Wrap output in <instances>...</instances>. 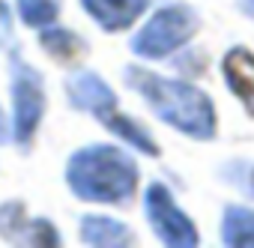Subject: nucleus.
Returning <instances> with one entry per match:
<instances>
[{"label": "nucleus", "instance_id": "14", "mask_svg": "<svg viewBox=\"0 0 254 248\" xmlns=\"http://www.w3.org/2000/svg\"><path fill=\"white\" fill-rule=\"evenodd\" d=\"M18 15L27 27H48L57 21V0H18Z\"/></svg>", "mask_w": 254, "mask_h": 248}, {"label": "nucleus", "instance_id": "11", "mask_svg": "<svg viewBox=\"0 0 254 248\" xmlns=\"http://www.w3.org/2000/svg\"><path fill=\"white\" fill-rule=\"evenodd\" d=\"M99 123H102V126H105L111 135H117L120 141H126L129 147H135V150H138V153H144V156H153V159H156V156L162 153V150H159V144L150 138V132H147L144 126H138L132 117L111 111V114H105Z\"/></svg>", "mask_w": 254, "mask_h": 248}, {"label": "nucleus", "instance_id": "6", "mask_svg": "<svg viewBox=\"0 0 254 248\" xmlns=\"http://www.w3.org/2000/svg\"><path fill=\"white\" fill-rule=\"evenodd\" d=\"M0 236L18 245H42V248L60 245L57 227L48 218H27L21 200H9L0 206Z\"/></svg>", "mask_w": 254, "mask_h": 248}, {"label": "nucleus", "instance_id": "12", "mask_svg": "<svg viewBox=\"0 0 254 248\" xmlns=\"http://www.w3.org/2000/svg\"><path fill=\"white\" fill-rule=\"evenodd\" d=\"M221 242L233 248H254V212L245 206H227L221 218Z\"/></svg>", "mask_w": 254, "mask_h": 248}, {"label": "nucleus", "instance_id": "13", "mask_svg": "<svg viewBox=\"0 0 254 248\" xmlns=\"http://www.w3.org/2000/svg\"><path fill=\"white\" fill-rule=\"evenodd\" d=\"M39 42H42V48H45L54 60H60V63H72L75 57H81V54L87 51V42H84L78 33H72V30H66V27H51V24H48V30L39 36Z\"/></svg>", "mask_w": 254, "mask_h": 248}, {"label": "nucleus", "instance_id": "18", "mask_svg": "<svg viewBox=\"0 0 254 248\" xmlns=\"http://www.w3.org/2000/svg\"><path fill=\"white\" fill-rule=\"evenodd\" d=\"M248 186H251V194H254V171H251V177H248Z\"/></svg>", "mask_w": 254, "mask_h": 248}, {"label": "nucleus", "instance_id": "4", "mask_svg": "<svg viewBox=\"0 0 254 248\" xmlns=\"http://www.w3.org/2000/svg\"><path fill=\"white\" fill-rule=\"evenodd\" d=\"M45 114V84L42 75L21 60V54H12V135L21 147H30V141L39 132V123Z\"/></svg>", "mask_w": 254, "mask_h": 248}, {"label": "nucleus", "instance_id": "2", "mask_svg": "<svg viewBox=\"0 0 254 248\" xmlns=\"http://www.w3.org/2000/svg\"><path fill=\"white\" fill-rule=\"evenodd\" d=\"M66 186L87 203H126L138 188V165L129 153L111 144H90L69 156Z\"/></svg>", "mask_w": 254, "mask_h": 248}, {"label": "nucleus", "instance_id": "17", "mask_svg": "<svg viewBox=\"0 0 254 248\" xmlns=\"http://www.w3.org/2000/svg\"><path fill=\"white\" fill-rule=\"evenodd\" d=\"M239 9H242L245 15H251V18H254V0H239Z\"/></svg>", "mask_w": 254, "mask_h": 248}, {"label": "nucleus", "instance_id": "7", "mask_svg": "<svg viewBox=\"0 0 254 248\" xmlns=\"http://www.w3.org/2000/svg\"><path fill=\"white\" fill-rule=\"evenodd\" d=\"M66 96H69L72 108L87 111V114H93L99 120L105 114L117 111V93L105 84L102 75H96L90 69H81V72L66 78Z\"/></svg>", "mask_w": 254, "mask_h": 248}, {"label": "nucleus", "instance_id": "5", "mask_svg": "<svg viewBox=\"0 0 254 248\" xmlns=\"http://www.w3.org/2000/svg\"><path fill=\"white\" fill-rule=\"evenodd\" d=\"M144 209H147V221L153 227V233L171 245V248H194L200 242L194 221L174 203V194L168 191V186L153 183L144 194Z\"/></svg>", "mask_w": 254, "mask_h": 248}, {"label": "nucleus", "instance_id": "1", "mask_svg": "<svg viewBox=\"0 0 254 248\" xmlns=\"http://www.w3.org/2000/svg\"><path fill=\"white\" fill-rule=\"evenodd\" d=\"M126 84L135 93H141V99L171 129H177L194 141H212L215 138L218 117H215L212 99L203 90H197L186 81H177V78L156 75V72L141 69V66L126 69Z\"/></svg>", "mask_w": 254, "mask_h": 248}, {"label": "nucleus", "instance_id": "10", "mask_svg": "<svg viewBox=\"0 0 254 248\" xmlns=\"http://www.w3.org/2000/svg\"><path fill=\"white\" fill-rule=\"evenodd\" d=\"M81 242L102 245V248H123V245L135 242V233L129 224H123L111 215H84L81 218Z\"/></svg>", "mask_w": 254, "mask_h": 248}, {"label": "nucleus", "instance_id": "8", "mask_svg": "<svg viewBox=\"0 0 254 248\" xmlns=\"http://www.w3.org/2000/svg\"><path fill=\"white\" fill-rule=\"evenodd\" d=\"M221 75L248 117H254V51H248L245 45H233L221 60Z\"/></svg>", "mask_w": 254, "mask_h": 248}, {"label": "nucleus", "instance_id": "16", "mask_svg": "<svg viewBox=\"0 0 254 248\" xmlns=\"http://www.w3.org/2000/svg\"><path fill=\"white\" fill-rule=\"evenodd\" d=\"M6 141H9V126H6L3 111H0V144H6Z\"/></svg>", "mask_w": 254, "mask_h": 248}, {"label": "nucleus", "instance_id": "9", "mask_svg": "<svg viewBox=\"0 0 254 248\" xmlns=\"http://www.w3.org/2000/svg\"><path fill=\"white\" fill-rule=\"evenodd\" d=\"M150 6V0H81V9L108 33L132 27Z\"/></svg>", "mask_w": 254, "mask_h": 248}, {"label": "nucleus", "instance_id": "15", "mask_svg": "<svg viewBox=\"0 0 254 248\" xmlns=\"http://www.w3.org/2000/svg\"><path fill=\"white\" fill-rule=\"evenodd\" d=\"M9 36H12V18H9V9H6V3L0 0V45H3V42H9Z\"/></svg>", "mask_w": 254, "mask_h": 248}, {"label": "nucleus", "instance_id": "3", "mask_svg": "<svg viewBox=\"0 0 254 248\" xmlns=\"http://www.w3.org/2000/svg\"><path fill=\"white\" fill-rule=\"evenodd\" d=\"M197 30H200V15L186 3H171V6H162L135 33L129 48L141 60H165L174 51L186 48Z\"/></svg>", "mask_w": 254, "mask_h": 248}]
</instances>
